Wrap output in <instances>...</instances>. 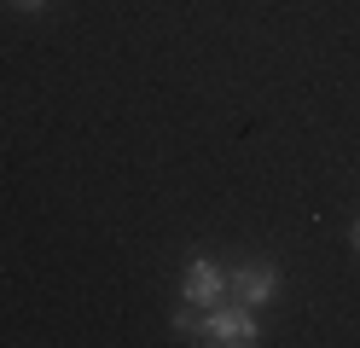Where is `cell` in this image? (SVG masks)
Here are the masks:
<instances>
[{
	"mask_svg": "<svg viewBox=\"0 0 360 348\" xmlns=\"http://www.w3.org/2000/svg\"><path fill=\"white\" fill-rule=\"evenodd\" d=\"M198 342H215V348H250V342H262L256 308H244V302L210 308V314H204V337H198Z\"/></svg>",
	"mask_w": 360,
	"mask_h": 348,
	"instance_id": "1",
	"label": "cell"
},
{
	"mask_svg": "<svg viewBox=\"0 0 360 348\" xmlns=\"http://www.w3.org/2000/svg\"><path fill=\"white\" fill-rule=\"evenodd\" d=\"M227 290L233 302H244V308H267V302L279 296V267L274 262H244L227 273Z\"/></svg>",
	"mask_w": 360,
	"mask_h": 348,
	"instance_id": "2",
	"label": "cell"
},
{
	"mask_svg": "<svg viewBox=\"0 0 360 348\" xmlns=\"http://www.w3.org/2000/svg\"><path fill=\"white\" fill-rule=\"evenodd\" d=\"M221 290H227V273H221L210 255H198L186 267V278H180V302H192V308H215Z\"/></svg>",
	"mask_w": 360,
	"mask_h": 348,
	"instance_id": "3",
	"label": "cell"
},
{
	"mask_svg": "<svg viewBox=\"0 0 360 348\" xmlns=\"http://www.w3.org/2000/svg\"><path fill=\"white\" fill-rule=\"evenodd\" d=\"M174 331H180V337H192V342L204 337V319L192 314V302H186V308H174Z\"/></svg>",
	"mask_w": 360,
	"mask_h": 348,
	"instance_id": "4",
	"label": "cell"
},
{
	"mask_svg": "<svg viewBox=\"0 0 360 348\" xmlns=\"http://www.w3.org/2000/svg\"><path fill=\"white\" fill-rule=\"evenodd\" d=\"M12 6H18V12H41V6H47V0H12Z\"/></svg>",
	"mask_w": 360,
	"mask_h": 348,
	"instance_id": "5",
	"label": "cell"
},
{
	"mask_svg": "<svg viewBox=\"0 0 360 348\" xmlns=\"http://www.w3.org/2000/svg\"><path fill=\"white\" fill-rule=\"evenodd\" d=\"M354 250H360V221H354Z\"/></svg>",
	"mask_w": 360,
	"mask_h": 348,
	"instance_id": "6",
	"label": "cell"
}]
</instances>
